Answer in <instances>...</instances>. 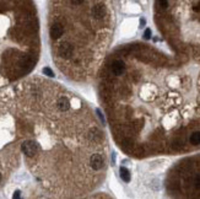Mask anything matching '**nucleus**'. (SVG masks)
Wrapping results in <instances>:
<instances>
[{
  "label": "nucleus",
  "instance_id": "obj_9",
  "mask_svg": "<svg viewBox=\"0 0 200 199\" xmlns=\"http://www.w3.org/2000/svg\"><path fill=\"white\" fill-rule=\"evenodd\" d=\"M190 143L194 144V145L200 144V132H195L190 135Z\"/></svg>",
  "mask_w": 200,
  "mask_h": 199
},
{
  "label": "nucleus",
  "instance_id": "obj_8",
  "mask_svg": "<svg viewBox=\"0 0 200 199\" xmlns=\"http://www.w3.org/2000/svg\"><path fill=\"white\" fill-rule=\"evenodd\" d=\"M120 177H122V180L124 182H129L130 181V173H129L128 168L123 167V166L120 167Z\"/></svg>",
  "mask_w": 200,
  "mask_h": 199
},
{
  "label": "nucleus",
  "instance_id": "obj_12",
  "mask_svg": "<svg viewBox=\"0 0 200 199\" xmlns=\"http://www.w3.org/2000/svg\"><path fill=\"white\" fill-rule=\"evenodd\" d=\"M194 186H195L196 189L200 190V175H198V176L195 177V180H194Z\"/></svg>",
  "mask_w": 200,
  "mask_h": 199
},
{
  "label": "nucleus",
  "instance_id": "obj_3",
  "mask_svg": "<svg viewBox=\"0 0 200 199\" xmlns=\"http://www.w3.org/2000/svg\"><path fill=\"white\" fill-rule=\"evenodd\" d=\"M90 166L92 167V170L95 171H100L105 166V161H103V157L100 154H92L90 157Z\"/></svg>",
  "mask_w": 200,
  "mask_h": 199
},
{
  "label": "nucleus",
  "instance_id": "obj_7",
  "mask_svg": "<svg viewBox=\"0 0 200 199\" xmlns=\"http://www.w3.org/2000/svg\"><path fill=\"white\" fill-rule=\"evenodd\" d=\"M57 106L61 112H65L70 108V101H69L65 96H61V97H59L58 101H57Z\"/></svg>",
  "mask_w": 200,
  "mask_h": 199
},
{
  "label": "nucleus",
  "instance_id": "obj_2",
  "mask_svg": "<svg viewBox=\"0 0 200 199\" xmlns=\"http://www.w3.org/2000/svg\"><path fill=\"white\" fill-rule=\"evenodd\" d=\"M57 52H58V56H59V57L68 59V58H70V57L73 56L74 48H73V46H71L70 43L63 42V43H60V44L58 46Z\"/></svg>",
  "mask_w": 200,
  "mask_h": 199
},
{
  "label": "nucleus",
  "instance_id": "obj_16",
  "mask_svg": "<svg viewBox=\"0 0 200 199\" xmlns=\"http://www.w3.org/2000/svg\"><path fill=\"white\" fill-rule=\"evenodd\" d=\"M145 24H146V21H145L144 19H141V20H140V27H142V26H144Z\"/></svg>",
  "mask_w": 200,
  "mask_h": 199
},
{
  "label": "nucleus",
  "instance_id": "obj_6",
  "mask_svg": "<svg viewBox=\"0 0 200 199\" xmlns=\"http://www.w3.org/2000/svg\"><path fill=\"white\" fill-rule=\"evenodd\" d=\"M124 69H125V65H124V61L120 59L114 60L111 65V70L114 75H122L124 73Z\"/></svg>",
  "mask_w": 200,
  "mask_h": 199
},
{
  "label": "nucleus",
  "instance_id": "obj_11",
  "mask_svg": "<svg viewBox=\"0 0 200 199\" xmlns=\"http://www.w3.org/2000/svg\"><path fill=\"white\" fill-rule=\"evenodd\" d=\"M43 74H46V75H48V76H54V73L52 71V69H51V68H44V69H43Z\"/></svg>",
  "mask_w": 200,
  "mask_h": 199
},
{
  "label": "nucleus",
  "instance_id": "obj_10",
  "mask_svg": "<svg viewBox=\"0 0 200 199\" xmlns=\"http://www.w3.org/2000/svg\"><path fill=\"white\" fill-rule=\"evenodd\" d=\"M157 1H158V5H160L162 9H166L168 6V0H157Z\"/></svg>",
  "mask_w": 200,
  "mask_h": 199
},
{
  "label": "nucleus",
  "instance_id": "obj_4",
  "mask_svg": "<svg viewBox=\"0 0 200 199\" xmlns=\"http://www.w3.org/2000/svg\"><path fill=\"white\" fill-rule=\"evenodd\" d=\"M92 16L96 20H103L107 16V8L101 3L96 4L92 8Z\"/></svg>",
  "mask_w": 200,
  "mask_h": 199
},
{
  "label": "nucleus",
  "instance_id": "obj_13",
  "mask_svg": "<svg viewBox=\"0 0 200 199\" xmlns=\"http://www.w3.org/2000/svg\"><path fill=\"white\" fill-rule=\"evenodd\" d=\"M144 38L145 39H150L151 38V30L150 29H146L144 32Z\"/></svg>",
  "mask_w": 200,
  "mask_h": 199
},
{
  "label": "nucleus",
  "instance_id": "obj_15",
  "mask_svg": "<svg viewBox=\"0 0 200 199\" xmlns=\"http://www.w3.org/2000/svg\"><path fill=\"white\" fill-rule=\"evenodd\" d=\"M14 198H20V192L19 190H16L15 193H14Z\"/></svg>",
  "mask_w": 200,
  "mask_h": 199
},
{
  "label": "nucleus",
  "instance_id": "obj_5",
  "mask_svg": "<svg viewBox=\"0 0 200 199\" xmlns=\"http://www.w3.org/2000/svg\"><path fill=\"white\" fill-rule=\"evenodd\" d=\"M63 33H64V29H63V26H61L60 24H53V25L51 26L49 35H51V37H52L53 39L60 38L61 36H63Z\"/></svg>",
  "mask_w": 200,
  "mask_h": 199
},
{
  "label": "nucleus",
  "instance_id": "obj_1",
  "mask_svg": "<svg viewBox=\"0 0 200 199\" xmlns=\"http://www.w3.org/2000/svg\"><path fill=\"white\" fill-rule=\"evenodd\" d=\"M21 150L27 157H33L38 151V144L33 140H26L21 144Z\"/></svg>",
  "mask_w": 200,
  "mask_h": 199
},
{
  "label": "nucleus",
  "instance_id": "obj_17",
  "mask_svg": "<svg viewBox=\"0 0 200 199\" xmlns=\"http://www.w3.org/2000/svg\"><path fill=\"white\" fill-rule=\"evenodd\" d=\"M1 178H3V177H1V173H0V182H1Z\"/></svg>",
  "mask_w": 200,
  "mask_h": 199
},
{
  "label": "nucleus",
  "instance_id": "obj_14",
  "mask_svg": "<svg viewBox=\"0 0 200 199\" xmlns=\"http://www.w3.org/2000/svg\"><path fill=\"white\" fill-rule=\"evenodd\" d=\"M85 0H71V3L73 4H75V5H80V4H82Z\"/></svg>",
  "mask_w": 200,
  "mask_h": 199
}]
</instances>
